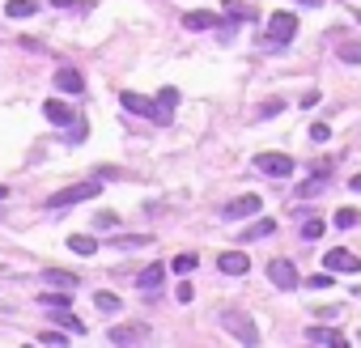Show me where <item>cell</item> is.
<instances>
[{
	"instance_id": "1",
	"label": "cell",
	"mask_w": 361,
	"mask_h": 348,
	"mask_svg": "<svg viewBox=\"0 0 361 348\" xmlns=\"http://www.w3.org/2000/svg\"><path fill=\"white\" fill-rule=\"evenodd\" d=\"M102 191V183L98 179H89V183H72V187H60L52 200H47V208H72V204H85V200H94V195Z\"/></svg>"
},
{
	"instance_id": "2",
	"label": "cell",
	"mask_w": 361,
	"mask_h": 348,
	"mask_svg": "<svg viewBox=\"0 0 361 348\" xmlns=\"http://www.w3.org/2000/svg\"><path fill=\"white\" fill-rule=\"evenodd\" d=\"M221 327H226L238 344H251V348L259 344V327H255L247 314H238V310H226V314H221Z\"/></svg>"
},
{
	"instance_id": "3",
	"label": "cell",
	"mask_w": 361,
	"mask_h": 348,
	"mask_svg": "<svg viewBox=\"0 0 361 348\" xmlns=\"http://www.w3.org/2000/svg\"><path fill=\"white\" fill-rule=\"evenodd\" d=\"M294 34H298V17L289 13V9H281V13H272V17H268V39H263V43L281 47V43H289Z\"/></svg>"
},
{
	"instance_id": "4",
	"label": "cell",
	"mask_w": 361,
	"mask_h": 348,
	"mask_svg": "<svg viewBox=\"0 0 361 348\" xmlns=\"http://www.w3.org/2000/svg\"><path fill=\"white\" fill-rule=\"evenodd\" d=\"M153 331H149V323H115V327L107 331V340L111 344H119V348H124V344H144V340H149Z\"/></svg>"
},
{
	"instance_id": "5",
	"label": "cell",
	"mask_w": 361,
	"mask_h": 348,
	"mask_svg": "<svg viewBox=\"0 0 361 348\" xmlns=\"http://www.w3.org/2000/svg\"><path fill=\"white\" fill-rule=\"evenodd\" d=\"M255 170L268 179H289L294 174V157L289 153H255Z\"/></svg>"
},
{
	"instance_id": "6",
	"label": "cell",
	"mask_w": 361,
	"mask_h": 348,
	"mask_svg": "<svg viewBox=\"0 0 361 348\" xmlns=\"http://www.w3.org/2000/svg\"><path fill=\"white\" fill-rule=\"evenodd\" d=\"M259 208H263V200H259L255 191H247V195H234L230 204H221V217L226 221H243V217H255Z\"/></svg>"
},
{
	"instance_id": "7",
	"label": "cell",
	"mask_w": 361,
	"mask_h": 348,
	"mask_svg": "<svg viewBox=\"0 0 361 348\" xmlns=\"http://www.w3.org/2000/svg\"><path fill=\"white\" fill-rule=\"evenodd\" d=\"M268 281H272L276 289H298V285H302L294 259H272V263H268Z\"/></svg>"
},
{
	"instance_id": "8",
	"label": "cell",
	"mask_w": 361,
	"mask_h": 348,
	"mask_svg": "<svg viewBox=\"0 0 361 348\" xmlns=\"http://www.w3.org/2000/svg\"><path fill=\"white\" fill-rule=\"evenodd\" d=\"M175 107H179V89L166 85V89L153 98V123H171V119H175Z\"/></svg>"
},
{
	"instance_id": "9",
	"label": "cell",
	"mask_w": 361,
	"mask_h": 348,
	"mask_svg": "<svg viewBox=\"0 0 361 348\" xmlns=\"http://www.w3.org/2000/svg\"><path fill=\"white\" fill-rule=\"evenodd\" d=\"M323 268H327V272H357L361 259H357L353 251H344V246H331V251L323 255Z\"/></svg>"
},
{
	"instance_id": "10",
	"label": "cell",
	"mask_w": 361,
	"mask_h": 348,
	"mask_svg": "<svg viewBox=\"0 0 361 348\" xmlns=\"http://www.w3.org/2000/svg\"><path fill=\"white\" fill-rule=\"evenodd\" d=\"M119 107L132 111V115H140V119H153V98H144V94H136V89L119 94Z\"/></svg>"
},
{
	"instance_id": "11",
	"label": "cell",
	"mask_w": 361,
	"mask_h": 348,
	"mask_svg": "<svg viewBox=\"0 0 361 348\" xmlns=\"http://www.w3.org/2000/svg\"><path fill=\"white\" fill-rule=\"evenodd\" d=\"M43 115L56 123V128H72L77 123V111H72L68 102H60V98H47V107H43Z\"/></svg>"
},
{
	"instance_id": "12",
	"label": "cell",
	"mask_w": 361,
	"mask_h": 348,
	"mask_svg": "<svg viewBox=\"0 0 361 348\" xmlns=\"http://www.w3.org/2000/svg\"><path fill=\"white\" fill-rule=\"evenodd\" d=\"M183 26H187V30H217V26H221V13H212V9L183 13Z\"/></svg>"
},
{
	"instance_id": "13",
	"label": "cell",
	"mask_w": 361,
	"mask_h": 348,
	"mask_svg": "<svg viewBox=\"0 0 361 348\" xmlns=\"http://www.w3.org/2000/svg\"><path fill=\"white\" fill-rule=\"evenodd\" d=\"M217 268L226 272V276H243V272H251V259L243 251H221V259H217Z\"/></svg>"
},
{
	"instance_id": "14",
	"label": "cell",
	"mask_w": 361,
	"mask_h": 348,
	"mask_svg": "<svg viewBox=\"0 0 361 348\" xmlns=\"http://www.w3.org/2000/svg\"><path fill=\"white\" fill-rule=\"evenodd\" d=\"M56 85H60L64 94H85V77H81L77 68H60V72H56Z\"/></svg>"
},
{
	"instance_id": "15",
	"label": "cell",
	"mask_w": 361,
	"mask_h": 348,
	"mask_svg": "<svg viewBox=\"0 0 361 348\" xmlns=\"http://www.w3.org/2000/svg\"><path fill=\"white\" fill-rule=\"evenodd\" d=\"M306 340H310V344H336V348L344 344V336L336 331V327H323V323H315V327H306Z\"/></svg>"
},
{
	"instance_id": "16",
	"label": "cell",
	"mask_w": 361,
	"mask_h": 348,
	"mask_svg": "<svg viewBox=\"0 0 361 348\" xmlns=\"http://www.w3.org/2000/svg\"><path fill=\"white\" fill-rule=\"evenodd\" d=\"M162 281H166V268L153 263V268H144V272H140V281H136V285H140V293H157Z\"/></svg>"
},
{
	"instance_id": "17",
	"label": "cell",
	"mask_w": 361,
	"mask_h": 348,
	"mask_svg": "<svg viewBox=\"0 0 361 348\" xmlns=\"http://www.w3.org/2000/svg\"><path fill=\"white\" fill-rule=\"evenodd\" d=\"M52 323H60V327H64V331H72V336H85V323H81L77 314H72L68 306H56V314H52Z\"/></svg>"
},
{
	"instance_id": "18",
	"label": "cell",
	"mask_w": 361,
	"mask_h": 348,
	"mask_svg": "<svg viewBox=\"0 0 361 348\" xmlns=\"http://www.w3.org/2000/svg\"><path fill=\"white\" fill-rule=\"evenodd\" d=\"M43 281L52 285V289H68V293L77 289V276H72V272H64V268H47V272H43Z\"/></svg>"
},
{
	"instance_id": "19",
	"label": "cell",
	"mask_w": 361,
	"mask_h": 348,
	"mask_svg": "<svg viewBox=\"0 0 361 348\" xmlns=\"http://www.w3.org/2000/svg\"><path fill=\"white\" fill-rule=\"evenodd\" d=\"M5 13H9L13 21H26V17H34V13H39V5H34V0H9Z\"/></svg>"
},
{
	"instance_id": "20",
	"label": "cell",
	"mask_w": 361,
	"mask_h": 348,
	"mask_svg": "<svg viewBox=\"0 0 361 348\" xmlns=\"http://www.w3.org/2000/svg\"><path fill=\"white\" fill-rule=\"evenodd\" d=\"M68 251H72V255H85V259H89L94 251H98V242H94L89 234H72V238H68Z\"/></svg>"
},
{
	"instance_id": "21",
	"label": "cell",
	"mask_w": 361,
	"mask_h": 348,
	"mask_svg": "<svg viewBox=\"0 0 361 348\" xmlns=\"http://www.w3.org/2000/svg\"><path fill=\"white\" fill-rule=\"evenodd\" d=\"M111 246H124V251H136V246H153V238L149 234H115V242Z\"/></svg>"
},
{
	"instance_id": "22",
	"label": "cell",
	"mask_w": 361,
	"mask_h": 348,
	"mask_svg": "<svg viewBox=\"0 0 361 348\" xmlns=\"http://www.w3.org/2000/svg\"><path fill=\"white\" fill-rule=\"evenodd\" d=\"M323 187H327V174H310L306 183H298V195H302V200H310V195H319Z\"/></svg>"
},
{
	"instance_id": "23",
	"label": "cell",
	"mask_w": 361,
	"mask_h": 348,
	"mask_svg": "<svg viewBox=\"0 0 361 348\" xmlns=\"http://www.w3.org/2000/svg\"><path fill=\"white\" fill-rule=\"evenodd\" d=\"M272 230H276V221H268V217H263V221H255V226H251V230L243 234V242H255V238H268Z\"/></svg>"
},
{
	"instance_id": "24",
	"label": "cell",
	"mask_w": 361,
	"mask_h": 348,
	"mask_svg": "<svg viewBox=\"0 0 361 348\" xmlns=\"http://www.w3.org/2000/svg\"><path fill=\"white\" fill-rule=\"evenodd\" d=\"M226 13H230L234 21H251V17H255V9H247L243 0H226Z\"/></svg>"
},
{
	"instance_id": "25",
	"label": "cell",
	"mask_w": 361,
	"mask_h": 348,
	"mask_svg": "<svg viewBox=\"0 0 361 348\" xmlns=\"http://www.w3.org/2000/svg\"><path fill=\"white\" fill-rule=\"evenodd\" d=\"M336 56H340L344 64H361V43H340V47H336Z\"/></svg>"
},
{
	"instance_id": "26",
	"label": "cell",
	"mask_w": 361,
	"mask_h": 348,
	"mask_svg": "<svg viewBox=\"0 0 361 348\" xmlns=\"http://www.w3.org/2000/svg\"><path fill=\"white\" fill-rule=\"evenodd\" d=\"M302 238H306V242L323 238V221H319V217H306V221H302Z\"/></svg>"
},
{
	"instance_id": "27",
	"label": "cell",
	"mask_w": 361,
	"mask_h": 348,
	"mask_svg": "<svg viewBox=\"0 0 361 348\" xmlns=\"http://www.w3.org/2000/svg\"><path fill=\"white\" fill-rule=\"evenodd\" d=\"M94 306H98V310H119V306H124V302H119V293H94Z\"/></svg>"
},
{
	"instance_id": "28",
	"label": "cell",
	"mask_w": 361,
	"mask_h": 348,
	"mask_svg": "<svg viewBox=\"0 0 361 348\" xmlns=\"http://www.w3.org/2000/svg\"><path fill=\"white\" fill-rule=\"evenodd\" d=\"M357 221H361V213H357V208H340V213H336V230H353Z\"/></svg>"
},
{
	"instance_id": "29",
	"label": "cell",
	"mask_w": 361,
	"mask_h": 348,
	"mask_svg": "<svg viewBox=\"0 0 361 348\" xmlns=\"http://www.w3.org/2000/svg\"><path fill=\"white\" fill-rule=\"evenodd\" d=\"M39 302L43 306H68V289H56V293L47 289V293H39Z\"/></svg>"
},
{
	"instance_id": "30",
	"label": "cell",
	"mask_w": 361,
	"mask_h": 348,
	"mask_svg": "<svg viewBox=\"0 0 361 348\" xmlns=\"http://www.w3.org/2000/svg\"><path fill=\"white\" fill-rule=\"evenodd\" d=\"M196 263H200V255H191V251H187V255H179V259H175L171 268H175V272H183V276H187V272H196Z\"/></svg>"
},
{
	"instance_id": "31",
	"label": "cell",
	"mask_w": 361,
	"mask_h": 348,
	"mask_svg": "<svg viewBox=\"0 0 361 348\" xmlns=\"http://www.w3.org/2000/svg\"><path fill=\"white\" fill-rule=\"evenodd\" d=\"M281 111H285V102H281V98H268V102L259 107V119H276Z\"/></svg>"
},
{
	"instance_id": "32",
	"label": "cell",
	"mask_w": 361,
	"mask_h": 348,
	"mask_svg": "<svg viewBox=\"0 0 361 348\" xmlns=\"http://www.w3.org/2000/svg\"><path fill=\"white\" fill-rule=\"evenodd\" d=\"M302 285H310V289H331L336 281H331V272L323 268V272H315V276H310V281H302Z\"/></svg>"
},
{
	"instance_id": "33",
	"label": "cell",
	"mask_w": 361,
	"mask_h": 348,
	"mask_svg": "<svg viewBox=\"0 0 361 348\" xmlns=\"http://www.w3.org/2000/svg\"><path fill=\"white\" fill-rule=\"evenodd\" d=\"M47 5H56V9H94V0H47Z\"/></svg>"
},
{
	"instance_id": "34",
	"label": "cell",
	"mask_w": 361,
	"mask_h": 348,
	"mask_svg": "<svg viewBox=\"0 0 361 348\" xmlns=\"http://www.w3.org/2000/svg\"><path fill=\"white\" fill-rule=\"evenodd\" d=\"M310 140H319V144H327V140H331V128H327V123H315V128H310Z\"/></svg>"
},
{
	"instance_id": "35",
	"label": "cell",
	"mask_w": 361,
	"mask_h": 348,
	"mask_svg": "<svg viewBox=\"0 0 361 348\" xmlns=\"http://www.w3.org/2000/svg\"><path fill=\"white\" fill-rule=\"evenodd\" d=\"M39 340L56 348V344H64V331H52V327H47V331H39Z\"/></svg>"
},
{
	"instance_id": "36",
	"label": "cell",
	"mask_w": 361,
	"mask_h": 348,
	"mask_svg": "<svg viewBox=\"0 0 361 348\" xmlns=\"http://www.w3.org/2000/svg\"><path fill=\"white\" fill-rule=\"evenodd\" d=\"M115 226H119L115 213H98V230H115Z\"/></svg>"
},
{
	"instance_id": "37",
	"label": "cell",
	"mask_w": 361,
	"mask_h": 348,
	"mask_svg": "<svg viewBox=\"0 0 361 348\" xmlns=\"http://www.w3.org/2000/svg\"><path fill=\"white\" fill-rule=\"evenodd\" d=\"M191 297H196V289H191V285H187V281H183V285H179V302H183V306H187V302H191Z\"/></svg>"
},
{
	"instance_id": "38",
	"label": "cell",
	"mask_w": 361,
	"mask_h": 348,
	"mask_svg": "<svg viewBox=\"0 0 361 348\" xmlns=\"http://www.w3.org/2000/svg\"><path fill=\"white\" fill-rule=\"evenodd\" d=\"M349 187H353V191H361V174H353V179H349Z\"/></svg>"
},
{
	"instance_id": "39",
	"label": "cell",
	"mask_w": 361,
	"mask_h": 348,
	"mask_svg": "<svg viewBox=\"0 0 361 348\" xmlns=\"http://www.w3.org/2000/svg\"><path fill=\"white\" fill-rule=\"evenodd\" d=\"M298 5H323V0H298Z\"/></svg>"
},
{
	"instance_id": "40",
	"label": "cell",
	"mask_w": 361,
	"mask_h": 348,
	"mask_svg": "<svg viewBox=\"0 0 361 348\" xmlns=\"http://www.w3.org/2000/svg\"><path fill=\"white\" fill-rule=\"evenodd\" d=\"M5 195H9V187H0V200H5Z\"/></svg>"
},
{
	"instance_id": "41",
	"label": "cell",
	"mask_w": 361,
	"mask_h": 348,
	"mask_svg": "<svg viewBox=\"0 0 361 348\" xmlns=\"http://www.w3.org/2000/svg\"><path fill=\"white\" fill-rule=\"evenodd\" d=\"M353 293H357V297H361V289H353Z\"/></svg>"
},
{
	"instance_id": "42",
	"label": "cell",
	"mask_w": 361,
	"mask_h": 348,
	"mask_svg": "<svg viewBox=\"0 0 361 348\" xmlns=\"http://www.w3.org/2000/svg\"><path fill=\"white\" fill-rule=\"evenodd\" d=\"M357 340H361V331H357Z\"/></svg>"
}]
</instances>
